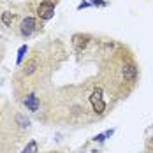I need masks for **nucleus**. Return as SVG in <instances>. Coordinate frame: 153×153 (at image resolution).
Returning <instances> with one entry per match:
<instances>
[{
	"mask_svg": "<svg viewBox=\"0 0 153 153\" xmlns=\"http://www.w3.org/2000/svg\"><path fill=\"white\" fill-rule=\"evenodd\" d=\"M90 102H92L93 111H95V113H99V114H100V113H104V111H106V102L102 100V90H100V88H97V90L92 93Z\"/></svg>",
	"mask_w": 153,
	"mask_h": 153,
	"instance_id": "nucleus-1",
	"label": "nucleus"
},
{
	"mask_svg": "<svg viewBox=\"0 0 153 153\" xmlns=\"http://www.w3.org/2000/svg\"><path fill=\"white\" fill-rule=\"evenodd\" d=\"M148 148H153V137L150 139V143H148Z\"/></svg>",
	"mask_w": 153,
	"mask_h": 153,
	"instance_id": "nucleus-11",
	"label": "nucleus"
},
{
	"mask_svg": "<svg viewBox=\"0 0 153 153\" xmlns=\"http://www.w3.org/2000/svg\"><path fill=\"white\" fill-rule=\"evenodd\" d=\"M122 76H123L125 81L134 83V81L137 79V67H136L134 63H125L122 67Z\"/></svg>",
	"mask_w": 153,
	"mask_h": 153,
	"instance_id": "nucleus-3",
	"label": "nucleus"
},
{
	"mask_svg": "<svg viewBox=\"0 0 153 153\" xmlns=\"http://www.w3.org/2000/svg\"><path fill=\"white\" fill-rule=\"evenodd\" d=\"M92 2L95 5H97V4H99V5H106V2H102V0H92Z\"/></svg>",
	"mask_w": 153,
	"mask_h": 153,
	"instance_id": "nucleus-10",
	"label": "nucleus"
},
{
	"mask_svg": "<svg viewBox=\"0 0 153 153\" xmlns=\"http://www.w3.org/2000/svg\"><path fill=\"white\" fill-rule=\"evenodd\" d=\"M23 153H37V143H35V141L28 143V146L23 150Z\"/></svg>",
	"mask_w": 153,
	"mask_h": 153,
	"instance_id": "nucleus-9",
	"label": "nucleus"
},
{
	"mask_svg": "<svg viewBox=\"0 0 153 153\" xmlns=\"http://www.w3.org/2000/svg\"><path fill=\"white\" fill-rule=\"evenodd\" d=\"M88 41H90V37L88 35H74V48H76V51H81V49H85V48L88 46Z\"/></svg>",
	"mask_w": 153,
	"mask_h": 153,
	"instance_id": "nucleus-6",
	"label": "nucleus"
},
{
	"mask_svg": "<svg viewBox=\"0 0 153 153\" xmlns=\"http://www.w3.org/2000/svg\"><path fill=\"white\" fill-rule=\"evenodd\" d=\"M53 14H55V2H49V0L41 2V5H39V16L42 19H51Z\"/></svg>",
	"mask_w": 153,
	"mask_h": 153,
	"instance_id": "nucleus-2",
	"label": "nucleus"
},
{
	"mask_svg": "<svg viewBox=\"0 0 153 153\" xmlns=\"http://www.w3.org/2000/svg\"><path fill=\"white\" fill-rule=\"evenodd\" d=\"M2 21H4V25L11 27V23H13V13H4L2 14Z\"/></svg>",
	"mask_w": 153,
	"mask_h": 153,
	"instance_id": "nucleus-8",
	"label": "nucleus"
},
{
	"mask_svg": "<svg viewBox=\"0 0 153 153\" xmlns=\"http://www.w3.org/2000/svg\"><path fill=\"white\" fill-rule=\"evenodd\" d=\"M35 19L33 18H25L23 21H21V25H19V32H21V35H25V37H28V35H32L33 33V30H35Z\"/></svg>",
	"mask_w": 153,
	"mask_h": 153,
	"instance_id": "nucleus-4",
	"label": "nucleus"
},
{
	"mask_svg": "<svg viewBox=\"0 0 153 153\" xmlns=\"http://www.w3.org/2000/svg\"><path fill=\"white\" fill-rule=\"evenodd\" d=\"M23 102H25V106L28 107L30 111H33V113L39 109V97H35V95H28Z\"/></svg>",
	"mask_w": 153,
	"mask_h": 153,
	"instance_id": "nucleus-7",
	"label": "nucleus"
},
{
	"mask_svg": "<svg viewBox=\"0 0 153 153\" xmlns=\"http://www.w3.org/2000/svg\"><path fill=\"white\" fill-rule=\"evenodd\" d=\"M37 69H39V60H37L35 56H32L30 60L23 65V71H21V74H23V76H32V74H33Z\"/></svg>",
	"mask_w": 153,
	"mask_h": 153,
	"instance_id": "nucleus-5",
	"label": "nucleus"
}]
</instances>
